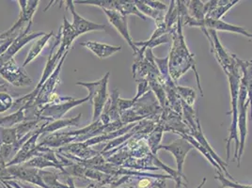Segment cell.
<instances>
[{"instance_id":"obj_25","label":"cell","mask_w":252,"mask_h":188,"mask_svg":"<svg viewBox=\"0 0 252 188\" xmlns=\"http://www.w3.org/2000/svg\"><path fill=\"white\" fill-rule=\"evenodd\" d=\"M62 172H55V171H47L40 169V175L42 178V182L48 188H70L66 184L64 185L60 182V175Z\"/></svg>"},{"instance_id":"obj_9","label":"cell","mask_w":252,"mask_h":188,"mask_svg":"<svg viewBox=\"0 0 252 188\" xmlns=\"http://www.w3.org/2000/svg\"><path fill=\"white\" fill-rule=\"evenodd\" d=\"M193 149H194V147L192 146L189 141H187L185 138L181 137L179 139H176L175 141L169 143L168 145H160L158 148V152L160 150H165L167 152H169L174 157L175 161H176V165H177L176 170H177L179 175L188 183L187 177L184 173V165H185L188 154Z\"/></svg>"},{"instance_id":"obj_29","label":"cell","mask_w":252,"mask_h":188,"mask_svg":"<svg viewBox=\"0 0 252 188\" xmlns=\"http://www.w3.org/2000/svg\"><path fill=\"white\" fill-rule=\"evenodd\" d=\"M163 133H164L163 127L157 123V126L155 127V129L147 136L148 145L151 153L154 156H157L158 154V148L160 146Z\"/></svg>"},{"instance_id":"obj_22","label":"cell","mask_w":252,"mask_h":188,"mask_svg":"<svg viewBox=\"0 0 252 188\" xmlns=\"http://www.w3.org/2000/svg\"><path fill=\"white\" fill-rule=\"evenodd\" d=\"M133 184H128V188H167L166 180L150 177H134L132 176Z\"/></svg>"},{"instance_id":"obj_23","label":"cell","mask_w":252,"mask_h":188,"mask_svg":"<svg viewBox=\"0 0 252 188\" xmlns=\"http://www.w3.org/2000/svg\"><path fill=\"white\" fill-rule=\"evenodd\" d=\"M29 118L27 116L26 106L20 108L19 110L11 113L10 115L0 118V127L2 128H13L15 126L23 124L25 122H29Z\"/></svg>"},{"instance_id":"obj_2","label":"cell","mask_w":252,"mask_h":188,"mask_svg":"<svg viewBox=\"0 0 252 188\" xmlns=\"http://www.w3.org/2000/svg\"><path fill=\"white\" fill-rule=\"evenodd\" d=\"M228 76V81L230 86L231 93V125L229 131V136L227 138L226 144V154H227V163L231 157V141H235V152L234 158L237 159L239 152V135H238V98H239V89L241 80V71L240 69L233 73L226 74Z\"/></svg>"},{"instance_id":"obj_5","label":"cell","mask_w":252,"mask_h":188,"mask_svg":"<svg viewBox=\"0 0 252 188\" xmlns=\"http://www.w3.org/2000/svg\"><path fill=\"white\" fill-rule=\"evenodd\" d=\"M20 6V15L18 20L10 30L4 32L6 39L16 38L20 32L28 26L32 25L33 15L37 11L40 1L39 0H18Z\"/></svg>"},{"instance_id":"obj_33","label":"cell","mask_w":252,"mask_h":188,"mask_svg":"<svg viewBox=\"0 0 252 188\" xmlns=\"http://www.w3.org/2000/svg\"><path fill=\"white\" fill-rule=\"evenodd\" d=\"M215 179L220 182L221 187L220 188H252V185H243L236 182H232L228 178L225 177L224 173L220 171H218Z\"/></svg>"},{"instance_id":"obj_3","label":"cell","mask_w":252,"mask_h":188,"mask_svg":"<svg viewBox=\"0 0 252 188\" xmlns=\"http://www.w3.org/2000/svg\"><path fill=\"white\" fill-rule=\"evenodd\" d=\"M109 76H110V72H107L100 80L96 82H77L76 83L77 86L84 87L89 90L90 102L94 106L93 123H94L99 119L109 98V95L107 93Z\"/></svg>"},{"instance_id":"obj_16","label":"cell","mask_w":252,"mask_h":188,"mask_svg":"<svg viewBox=\"0 0 252 188\" xmlns=\"http://www.w3.org/2000/svg\"><path fill=\"white\" fill-rule=\"evenodd\" d=\"M119 99H120V94L118 90H114L111 95L109 96L102 114L99 117V120L104 125H107L111 123L121 121Z\"/></svg>"},{"instance_id":"obj_6","label":"cell","mask_w":252,"mask_h":188,"mask_svg":"<svg viewBox=\"0 0 252 188\" xmlns=\"http://www.w3.org/2000/svg\"><path fill=\"white\" fill-rule=\"evenodd\" d=\"M250 106L248 102V88L241 86L239 89L238 98V135H239V152L237 157V167H240V162L243 153L246 146V140L248 136V125H247V108Z\"/></svg>"},{"instance_id":"obj_34","label":"cell","mask_w":252,"mask_h":188,"mask_svg":"<svg viewBox=\"0 0 252 188\" xmlns=\"http://www.w3.org/2000/svg\"><path fill=\"white\" fill-rule=\"evenodd\" d=\"M14 100L11 94L8 93H0V114L11 109Z\"/></svg>"},{"instance_id":"obj_17","label":"cell","mask_w":252,"mask_h":188,"mask_svg":"<svg viewBox=\"0 0 252 188\" xmlns=\"http://www.w3.org/2000/svg\"><path fill=\"white\" fill-rule=\"evenodd\" d=\"M80 45L86 47L90 51H92L96 57H98L101 60L107 59L110 56L114 55L116 53L120 52L122 50V46H113V45H109L106 43L91 42V41L81 42Z\"/></svg>"},{"instance_id":"obj_41","label":"cell","mask_w":252,"mask_h":188,"mask_svg":"<svg viewBox=\"0 0 252 188\" xmlns=\"http://www.w3.org/2000/svg\"><path fill=\"white\" fill-rule=\"evenodd\" d=\"M206 181H207V179L206 178L204 177L203 179H202V182L200 183V185H199V187L198 188H203V186L205 185V183H206Z\"/></svg>"},{"instance_id":"obj_7","label":"cell","mask_w":252,"mask_h":188,"mask_svg":"<svg viewBox=\"0 0 252 188\" xmlns=\"http://www.w3.org/2000/svg\"><path fill=\"white\" fill-rule=\"evenodd\" d=\"M0 77L14 87L27 88L32 84V79L23 67H19L14 59L0 66Z\"/></svg>"},{"instance_id":"obj_8","label":"cell","mask_w":252,"mask_h":188,"mask_svg":"<svg viewBox=\"0 0 252 188\" xmlns=\"http://www.w3.org/2000/svg\"><path fill=\"white\" fill-rule=\"evenodd\" d=\"M31 27L32 25L28 26L23 31L20 32L19 35L16 38H14L8 49L0 56V66L8 63L11 59H14V56L19 52L26 44H28L29 42L35 39L42 37L45 34L44 32L42 31L30 32Z\"/></svg>"},{"instance_id":"obj_40","label":"cell","mask_w":252,"mask_h":188,"mask_svg":"<svg viewBox=\"0 0 252 188\" xmlns=\"http://www.w3.org/2000/svg\"><path fill=\"white\" fill-rule=\"evenodd\" d=\"M102 188V187L100 186V185H98L97 183H95V184H91L90 186H88L87 188Z\"/></svg>"},{"instance_id":"obj_14","label":"cell","mask_w":252,"mask_h":188,"mask_svg":"<svg viewBox=\"0 0 252 188\" xmlns=\"http://www.w3.org/2000/svg\"><path fill=\"white\" fill-rule=\"evenodd\" d=\"M67 54H68V53H66V54L63 56V58H62V60L60 61V63L58 64L56 70L54 71V73H53L52 74H51V76L45 81V83L42 85V87L41 88V90L39 91V93H38V95H37L35 101L32 103V105H36V106H42V104H43L44 100H45L50 94H52L53 93H54V91H55V89L61 84V77H60V75H61V72H62L63 63H64V61H65V59H66V57H67Z\"/></svg>"},{"instance_id":"obj_28","label":"cell","mask_w":252,"mask_h":188,"mask_svg":"<svg viewBox=\"0 0 252 188\" xmlns=\"http://www.w3.org/2000/svg\"><path fill=\"white\" fill-rule=\"evenodd\" d=\"M179 136H181V137H183V138H185L187 141H189V143H190L192 146L194 147V149L198 150V151L200 152V154H201L203 157H205V158L210 162V164L212 166H214V167H216V168L218 169V171H220V172H222L221 167H220V166H219V164L216 162V160L212 157L210 152H209L205 147L200 145V143H199V142H198V141H197L193 136H191L190 135H187V134H181V135H179Z\"/></svg>"},{"instance_id":"obj_24","label":"cell","mask_w":252,"mask_h":188,"mask_svg":"<svg viewBox=\"0 0 252 188\" xmlns=\"http://www.w3.org/2000/svg\"><path fill=\"white\" fill-rule=\"evenodd\" d=\"M135 4L137 6V9L139 11L145 15L147 18H151L154 19L156 21L157 25H159L161 23L164 22L165 19V14L166 12L164 11H159L149 7L147 4H145L144 1H138V0H135Z\"/></svg>"},{"instance_id":"obj_10","label":"cell","mask_w":252,"mask_h":188,"mask_svg":"<svg viewBox=\"0 0 252 188\" xmlns=\"http://www.w3.org/2000/svg\"><path fill=\"white\" fill-rule=\"evenodd\" d=\"M86 102H90V97H85L83 99H72L67 102L59 103V104H50V105H43L41 107V117L49 120L51 123L55 121L62 120L64 115L69 112L72 108L75 106L82 105Z\"/></svg>"},{"instance_id":"obj_13","label":"cell","mask_w":252,"mask_h":188,"mask_svg":"<svg viewBox=\"0 0 252 188\" xmlns=\"http://www.w3.org/2000/svg\"><path fill=\"white\" fill-rule=\"evenodd\" d=\"M107 16L108 22L114 27L116 31L120 33V35L125 39L128 45L133 49L134 55L138 52V49L137 46L135 45L134 41L129 33L128 30V22H127V17L122 15L120 12L113 11V10H103Z\"/></svg>"},{"instance_id":"obj_32","label":"cell","mask_w":252,"mask_h":188,"mask_svg":"<svg viewBox=\"0 0 252 188\" xmlns=\"http://www.w3.org/2000/svg\"><path fill=\"white\" fill-rule=\"evenodd\" d=\"M16 142V133L13 128L0 127V146L3 144L13 145Z\"/></svg>"},{"instance_id":"obj_21","label":"cell","mask_w":252,"mask_h":188,"mask_svg":"<svg viewBox=\"0 0 252 188\" xmlns=\"http://www.w3.org/2000/svg\"><path fill=\"white\" fill-rule=\"evenodd\" d=\"M53 36H54V33L51 31L49 32L48 34H44L43 36L37 39V41L33 43L30 52L28 53V56L22 66L23 68H25L28 64L32 63L34 60H36L42 54L43 48L45 47V45L47 44V42H49V40L52 38Z\"/></svg>"},{"instance_id":"obj_15","label":"cell","mask_w":252,"mask_h":188,"mask_svg":"<svg viewBox=\"0 0 252 188\" xmlns=\"http://www.w3.org/2000/svg\"><path fill=\"white\" fill-rule=\"evenodd\" d=\"M66 7L70 10L72 15H73V27H74L77 36L83 35L87 32L91 31H105V25H100L96 24L94 22L89 21L79 15L75 9H74V2L72 0H67L65 1Z\"/></svg>"},{"instance_id":"obj_30","label":"cell","mask_w":252,"mask_h":188,"mask_svg":"<svg viewBox=\"0 0 252 188\" xmlns=\"http://www.w3.org/2000/svg\"><path fill=\"white\" fill-rule=\"evenodd\" d=\"M26 167H34L37 169H43L46 167H54L56 169H60V171H63L62 167H59L57 164H55L52 161L44 158L42 157H35L32 158L31 160H29L28 162H26L25 164Z\"/></svg>"},{"instance_id":"obj_35","label":"cell","mask_w":252,"mask_h":188,"mask_svg":"<svg viewBox=\"0 0 252 188\" xmlns=\"http://www.w3.org/2000/svg\"><path fill=\"white\" fill-rule=\"evenodd\" d=\"M137 83V95L134 97V100L137 102L139 98H141L142 96H144L145 94H148L149 92H151L150 86L148 83L147 80L144 79H138L136 80Z\"/></svg>"},{"instance_id":"obj_36","label":"cell","mask_w":252,"mask_h":188,"mask_svg":"<svg viewBox=\"0 0 252 188\" xmlns=\"http://www.w3.org/2000/svg\"><path fill=\"white\" fill-rule=\"evenodd\" d=\"M11 173L8 170L7 162L0 157V181H11Z\"/></svg>"},{"instance_id":"obj_20","label":"cell","mask_w":252,"mask_h":188,"mask_svg":"<svg viewBox=\"0 0 252 188\" xmlns=\"http://www.w3.org/2000/svg\"><path fill=\"white\" fill-rule=\"evenodd\" d=\"M113 11L120 12L124 16H128V15H136L139 17L140 19L146 21L148 18L143 15L139 10L137 9L135 1H122V0H113Z\"/></svg>"},{"instance_id":"obj_38","label":"cell","mask_w":252,"mask_h":188,"mask_svg":"<svg viewBox=\"0 0 252 188\" xmlns=\"http://www.w3.org/2000/svg\"><path fill=\"white\" fill-rule=\"evenodd\" d=\"M248 102L250 104V107H251V119H252V79L249 86V89H248Z\"/></svg>"},{"instance_id":"obj_19","label":"cell","mask_w":252,"mask_h":188,"mask_svg":"<svg viewBox=\"0 0 252 188\" xmlns=\"http://www.w3.org/2000/svg\"><path fill=\"white\" fill-rule=\"evenodd\" d=\"M82 114L79 113L78 115L72 119H62L59 121H55L52 123H48L42 126V134L46 133H56V131H59L61 129H64L67 127H79L80 125V120Z\"/></svg>"},{"instance_id":"obj_39","label":"cell","mask_w":252,"mask_h":188,"mask_svg":"<svg viewBox=\"0 0 252 188\" xmlns=\"http://www.w3.org/2000/svg\"><path fill=\"white\" fill-rule=\"evenodd\" d=\"M9 185H11L12 188H23L19 186V184L17 183V181H15V180H11V181H6Z\"/></svg>"},{"instance_id":"obj_18","label":"cell","mask_w":252,"mask_h":188,"mask_svg":"<svg viewBox=\"0 0 252 188\" xmlns=\"http://www.w3.org/2000/svg\"><path fill=\"white\" fill-rule=\"evenodd\" d=\"M61 30H62V40L58 50L62 55H65L66 53L69 52L72 43L78 36L76 34L73 25L68 21V19L65 16L63 17V24L61 27Z\"/></svg>"},{"instance_id":"obj_27","label":"cell","mask_w":252,"mask_h":188,"mask_svg":"<svg viewBox=\"0 0 252 188\" xmlns=\"http://www.w3.org/2000/svg\"><path fill=\"white\" fill-rule=\"evenodd\" d=\"M240 3L239 0H233V1H223L221 0V3L213 11L209 12L205 18L212 19V20H221V18L231 10L232 7H234L236 4Z\"/></svg>"},{"instance_id":"obj_26","label":"cell","mask_w":252,"mask_h":188,"mask_svg":"<svg viewBox=\"0 0 252 188\" xmlns=\"http://www.w3.org/2000/svg\"><path fill=\"white\" fill-rule=\"evenodd\" d=\"M185 5L188 9L189 14L191 18L202 21L205 19L204 14V2L199 0H191V1H185Z\"/></svg>"},{"instance_id":"obj_1","label":"cell","mask_w":252,"mask_h":188,"mask_svg":"<svg viewBox=\"0 0 252 188\" xmlns=\"http://www.w3.org/2000/svg\"><path fill=\"white\" fill-rule=\"evenodd\" d=\"M184 25L179 15L177 23L173 26L169 32L171 36L172 46L168 55V72L171 79L177 83L179 79L187 73L189 70L192 69L196 74L198 88L200 90V95L203 97V91L200 84L199 73L196 68V62L194 59V54L189 51V47L184 36Z\"/></svg>"},{"instance_id":"obj_4","label":"cell","mask_w":252,"mask_h":188,"mask_svg":"<svg viewBox=\"0 0 252 188\" xmlns=\"http://www.w3.org/2000/svg\"><path fill=\"white\" fill-rule=\"evenodd\" d=\"M204 35L207 37L208 41L210 42L211 52L214 54L217 62L220 65L224 73L226 74L233 73L239 70V66L236 63L235 55H231L225 50L222 46L219 36L216 31L213 30H201Z\"/></svg>"},{"instance_id":"obj_11","label":"cell","mask_w":252,"mask_h":188,"mask_svg":"<svg viewBox=\"0 0 252 188\" xmlns=\"http://www.w3.org/2000/svg\"><path fill=\"white\" fill-rule=\"evenodd\" d=\"M8 170L11 173L12 180L21 181L23 183L32 184L40 188H48L42 182L40 175V169L34 167H26L25 165H14L8 167Z\"/></svg>"},{"instance_id":"obj_12","label":"cell","mask_w":252,"mask_h":188,"mask_svg":"<svg viewBox=\"0 0 252 188\" xmlns=\"http://www.w3.org/2000/svg\"><path fill=\"white\" fill-rule=\"evenodd\" d=\"M48 123H45L44 125H46ZM43 125L41 126L40 128H38L36 130V132L32 135V137L22 146L21 149L18 151V153L15 155V157H13L11 161H9L7 163V167L25 164L26 162H28L29 160L33 158V156H34V154L37 150V147H38L37 141H38L39 137L42 135V128Z\"/></svg>"},{"instance_id":"obj_31","label":"cell","mask_w":252,"mask_h":188,"mask_svg":"<svg viewBox=\"0 0 252 188\" xmlns=\"http://www.w3.org/2000/svg\"><path fill=\"white\" fill-rule=\"evenodd\" d=\"M174 89L182 101H184L189 106H193L196 101V92L193 89L189 87H182L177 84L175 85Z\"/></svg>"},{"instance_id":"obj_37","label":"cell","mask_w":252,"mask_h":188,"mask_svg":"<svg viewBox=\"0 0 252 188\" xmlns=\"http://www.w3.org/2000/svg\"><path fill=\"white\" fill-rule=\"evenodd\" d=\"M145 4H147L149 7L157 10L159 11H164V12H167L168 11V6L161 2V1H153V0H147V1H144Z\"/></svg>"}]
</instances>
